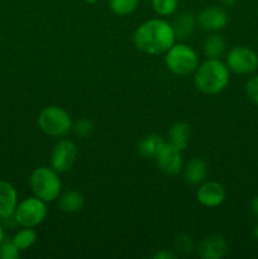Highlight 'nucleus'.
Wrapping results in <instances>:
<instances>
[{"instance_id": "nucleus-1", "label": "nucleus", "mask_w": 258, "mask_h": 259, "mask_svg": "<svg viewBox=\"0 0 258 259\" xmlns=\"http://www.w3.org/2000/svg\"><path fill=\"white\" fill-rule=\"evenodd\" d=\"M175 40L174 27L162 18L146 20L133 33V43L137 50L151 56L166 53L175 45Z\"/></svg>"}, {"instance_id": "nucleus-2", "label": "nucleus", "mask_w": 258, "mask_h": 259, "mask_svg": "<svg viewBox=\"0 0 258 259\" xmlns=\"http://www.w3.org/2000/svg\"><path fill=\"white\" fill-rule=\"evenodd\" d=\"M230 81V71L220 58H207L194 72V85L200 93L217 95L225 90Z\"/></svg>"}, {"instance_id": "nucleus-3", "label": "nucleus", "mask_w": 258, "mask_h": 259, "mask_svg": "<svg viewBox=\"0 0 258 259\" xmlns=\"http://www.w3.org/2000/svg\"><path fill=\"white\" fill-rule=\"evenodd\" d=\"M29 186L33 195L45 202H53L58 199L62 189L60 174L52 167H37L30 174Z\"/></svg>"}, {"instance_id": "nucleus-4", "label": "nucleus", "mask_w": 258, "mask_h": 259, "mask_svg": "<svg viewBox=\"0 0 258 259\" xmlns=\"http://www.w3.org/2000/svg\"><path fill=\"white\" fill-rule=\"evenodd\" d=\"M164 63L174 75H194L200 65V58L196 51L186 43H175L164 53Z\"/></svg>"}, {"instance_id": "nucleus-5", "label": "nucleus", "mask_w": 258, "mask_h": 259, "mask_svg": "<svg viewBox=\"0 0 258 259\" xmlns=\"http://www.w3.org/2000/svg\"><path fill=\"white\" fill-rule=\"evenodd\" d=\"M38 126L46 136L65 137L72 131V119L70 114L61 106L51 105L43 109L38 115Z\"/></svg>"}, {"instance_id": "nucleus-6", "label": "nucleus", "mask_w": 258, "mask_h": 259, "mask_svg": "<svg viewBox=\"0 0 258 259\" xmlns=\"http://www.w3.org/2000/svg\"><path fill=\"white\" fill-rule=\"evenodd\" d=\"M47 214V202L35 196H30L18 202L13 219L20 228H35L45 222Z\"/></svg>"}, {"instance_id": "nucleus-7", "label": "nucleus", "mask_w": 258, "mask_h": 259, "mask_svg": "<svg viewBox=\"0 0 258 259\" xmlns=\"http://www.w3.org/2000/svg\"><path fill=\"white\" fill-rule=\"evenodd\" d=\"M225 65L237 75H252L258 70V55L252 48L237 46L227 53Z\"/></svg>"}, {"instance_id": "nucleus-8", "label": "nucleus", "mask_w": 258, "mask_h": 259, "mask_svg": "<svg viewBox=\"0 0 258 259\" xmlns=\"http://www.w3.org/2000/svg\"><path fill=\"white\" fill-rule=\"evenodd\" d=\"M77 158V147L72 141L62 139L58 142L51 153V167L58 174L70 171Z\"/></svg>"}, {"instance_id": "nucleus-9", "label": "nucleus", "mask_w": 258, "mask_h": 259, "mask_svg": "<svg viewBox=\"0 0 258 259\" xmlns=\"http://www.w3.org/2000/svg\"><path fill=\"white\" fill-rule=\"evenodd\" d=\"M154 161H156L158 168L168 176H176L184 168V159H182L181 151L177 149L176 147L171 146L168 142H166L163 148L156 156Z\"/></svg>"}, {"instance_id": "nucleus-10", "label": "nucleus", "mask_w": 258, "mask_h": 259, "mask_svg": "<svg viewBox=\"0 0 258 259\" xmlns=\"http://www.w3.org/2000/svg\"><path fill=\"white\" fill-rule=\"evenodd\" d=\"M227 192L224 186L218 181H204L199 185L196 199L202 206L218 207L225 201Z\"/></svg>"}, {"instance_id": "nucleus-11", "label": "nucleus", "mask_w": 258, "mask_h": 259, "mask_svg": "<svg viewBox=\"0 0 258 259\" xmlns=\"http://www.w3.org/2000/svg\"><path fill=\"white\" fill-rule=\"evenodd\" d=\"M229 22V17L224 8L207 7L197 15V23L204 30L210 33L224 29Z\"/></svg>"}, {"instance_id": "nucleus-12", "label": "nucleus", "mask_w": 258, "mask_h": 259, "mask_svg": "<svg viewBox=\"0 0 258 259\" xmlns=\"http://www.w3.org/2000/svg\"><path fill=\"white\" fill-rule=\"evenodd\" d=\"M228 243L223 235L211 234L205 237L197 245V254L204 259H220L225 255Z\"/></svg>"}, {"instance_id": "nucleus-13", "label": "nucleus", "mask_w": 258, "mask_h": 259, "mask_svg": "<svg viewBox=\"0 0 258 259\" xmlns=\"http://www.w3.org/2000/svg\"><path fill=\"white\" fill-rule=\"evenodd\" d=\"M18 191L13 184L0 180V220H9L18 206Z\"/></svg>"}, {"instance_id": "nucleus-14", "label": "nucleus", "mask_w": 258, "mask_h": 259, "mask_svg": "<svg viewBox=\"0 0 258 259\" xmlns=\"http://www.w3.org/2000/svg\"><path fill=\"white\" fill-rule=\"evenodd\" d=\"M184 179L190 186H199L206 180L207 166L201 158H192L182 168Z\"/></svg>"}, {"instance_id": "nucleus-15", "label": "nucleus", "mask_w": 258, "mask_h": 259, "mask_svg": "<svg viewBox=\"0 0 258 259\" xmlns=\"http://www.w3.org/2000/svg\"><path fill=\"white\" fill-rule=\"evenodd\" d=\"M168 143L171 146L176 147L180 151H185L190 143V138H191V126L185 121H176L172 124L168 129Z\"/></svg>"}, {"instance_id": "nucleus-16", "label": "nucleus", "mask_w": 258, "mask_h": 259, "mask_svg": "<svg viewBox=\"0 0 258 259\" xmlns=\"http://www.w3.org/2000/svg\"><path fill=\"white\" fill-rule=\"evenodd\" d=\"M58 209L66 214H73V212L80 211L85 204V199H83L82 194L76 190H68L63 194H60L58 196Z\"/></svg>"}, {"instance_id": "nucleus-17", "label": "nucleus", "mask_w": 258, "mask_h": 259, "mask_svg": "<svg viewBox=\"0 0 258 259\" xmlns=\"http://www.w3.org/2000/svg\"><path fill=\"white\" fill-rule=\"evenodd\" d=\"M166 144V141L162 138L159 134H148L141 139L138 143V153L144 158H156L157 154L159 153L163 146Z\"/></svg>"}, {"instance_id": "nucleus-18", "label": "nucleus", "mask_w": 258, "mask_h": 259, "mask_svg": "<svg viewBox=\"0 0 258 259\" xmlns=\"http://www.w3.org/2000/svg\"><path fill=\"white\" fill-rule=\"evenodd\" d=\"M227 50V42L218 32L207 35L202 45V51L207 58H220Z\"/></svg>"}, {"instance_id": "nucleus-19", "label": "nucleus", "mask_w": 258, "mask_h": 259, "mask_svg": "<svg viewBox=\"0 0 258 259\" xmlns=\"http://www.w3.org/2000/svg\"><path fill=\"white\" fill-rule=\"evenodd\" d=\"M175 29V33H176V37L182 38H189L190 35L192 34L195 28V17L192 13L185 12L180 15L176 19L175 24L172 25Z\"/></svg>"}, {"instance_id": "nucleus-20", "label": "nucleus", "mask_w": 258, "mask_h": 259, "mask_svg": "<svg viewBox=\"0 0 258 259\" xmlns=\"http://www.w3.org/2000/svg\"><path fill=\"white\" fill-rule=\"evenodd\" d=\"M37 238L38 235L34 228H22V229L15 233L12 240L17 245L18 249L22 252V250H27L30 247H33L37 242Z\"/></svg>"}, {"instance_id": "nucleus-21", "label": "nucleus", "mask_w": 258, "mask_h": 259, "mask_svg": "<svg viewBox=\"0 0 258 259\" xmlns=\"http://www.w3.org/2000/svg\"><path fill=\"white\" fill-rule=\"evenodd\" d=\"M141 0H109V8L118 17H126L136 12Z\"/></svg>"}, {"instance_id": "nucleus-22", "label": "nucleus", "mask_w": 258, "mask_h": 259, "mask_svg": "<svg viewBox=\"0 0 258 259\" xmlns=\"http://www.w3.org/2000/svg\"><path fill=\"white\" fill-rule=\"evenodd\" d=\"M152 8L158 17H169L176 13L179 0H152Z\"/></svg>"}, {"instance_id": "nucleus-23", "label": "nucleus", "mask_w": 258, "mask_h": 259, "mask_svg": "<svg viewBox=\"0 0 258 259\" xmlns=\"http://www.w3.org/2000/svg\"><path fill=\"white\" fill-rule=\"evenodd\" d=\"M20 255V250L13 240H3L0 243V259H18Z\"/></svg>"}, {"instance_id": "nucleus-24", "label": "nucleus", "mask_w": 258, "mask_h": 259, "mask_svg": "<svg viewBox=\"0 0 258 259\" xmlns=\"http://www.w3.org/2000/svg\"><path fill=\"white\" fill-rule=\"evenodd\" d=\"M94 129H95V126H94L93 121L89 120V119L86 118H82L80 119V120H77L72 126V131L75 132L78 137H81V138L90 137L91 134H93Z\"/></svg>"}, {"instance_id": "nucleus-25", "label": "nucleus", "mask_w": 258, "mask_h": 259, "mask_svg": "<svg viewBox=\"0 0 258 259\" xmlns=\"http://www.w3.org/2000/svg\"><path fill=\"white\" fill-rule=\"evenodd\" d=\"M245 94L253 104L258 105V75L250 76L245 82Z\"/></svg>"}, {"instance_id": "nucleus-26", "label": "nucleus", "mask_w": 258, "mask_h": 259, "mask_svg": "<svg viewBox=\"0 0 258 259\" xmlns=\"http://www.w3.org/2000/svg\"><path fill=\"white\" fill-rule=\"evenodd\" d=\"M176 245L180 248V249L184 250V252L186 253L191 252L192 248H194L191 237H189V235L186 234H181L176 238Z\"/></svg>"}, {"instance_id": "nucleus-27", "label": "nucleus", "mask_w": 258, "mask_h": 259, "mask_svg": "<svg viewBox=\"0 0 258 259\" xmlns=\"http://www.w3.org/2000/svg\"><path fill=\"white\" fill-rule=\"evenodd\" d=\"M172 258H176V255L167 249L158 250V252L153 255V259H172Z\"/></svg>"}, {"instance_id": "nucleus-28", "label": "nucleus", "mask_w": 258, "mask_h": 259, "mask_svg": "<svg viewBox=\"0 0 258 259\" xmlns=\"http://www.w3.org/2000/svg\"><path fill=\"white\" fill-rule=\"evenodd\" d=\"M250 210H252L253 215H254L258 220V196L253 197L252 201H250Z\"/></svg>"}, {"instance_id": "nucleus-29", "label": "nucleus", "mask_w": 258, "mask_h": 259, "mask_svg": "<svg viewBox=\"0 0 258 259\" xmlns=\"http://www.w3.org/2000/svg\"><path fill=\"white\" fill-rule=\"evenodd\" d=\"M222 3L225 7H234L238 3V0H222Z\"/></svg>"}, {"instance_id": "nucleus-30", "label": "nucleus", "mask_w": 258, "mask_h": 259, "mask_svg": "<svg viewBox=\"0 0 258 259\" xmlns=\"http://www.w3.org/2000/svg\"><path fill=\"white\" fill-rule=\"evenodd\" d=\"M5 239V232H4V227H3L2 222H0V243Z\"/></svg>"}, {"instance_id": "nucleus-31", "label": "nucleus", "mask_w": 258, "mask_h": 259, "mask_svg": "<svg viewBox=\"0 0 258 259\" xmlns=\"http://www.w3.org/2000/svg\"><path fill=\"white\" fill-rule=\"evenodd\" d=\"M252 235H253V237L255 238V239H258V224L255 225L254 228H253V230H252Z\"/></svg>"}, {"instance_id": "nucleus-32", "label": "nucleus", "mask_w": 258, "mask_h": 259, "mask_svg": "<svg viewBox=\"0 0 258 259\" xmlns=\"http://www.w3.org/2000/svg\"><path fill=\"white\" fill-rule=\"evenodd\" d=\"M83 2L89 5H93V4H96V3H98V0H83Z\"/></svg>"}]
</instances>
